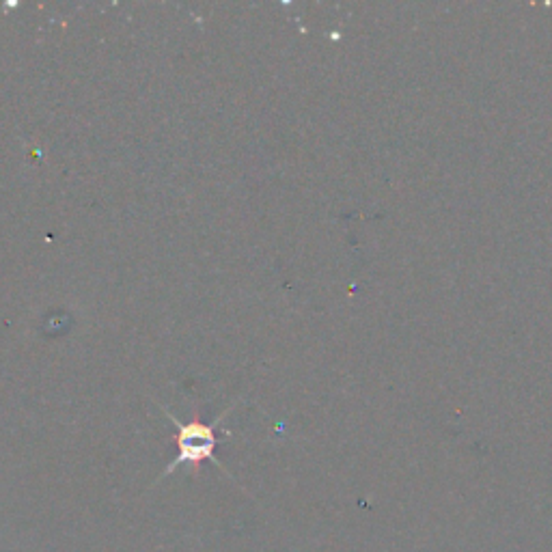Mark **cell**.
<instances>
[{
  "label": "cell",
  "instance_id": "cell-1",
  "mask_svg": "<svg viewBox=\"0 0 552 552\" xmlns=\"http://www.w3.org/2000/svg\"><path fill=\"white\" fill-rule=\"evenodd\" d=\"M177 427H179V432H177L179 453H177V458L173 460V464L167 468V475H171L175 468H179L182 464L197 466L205 460L216 462L214 451H216V445H218V438H216V427L214 425H203V423L182 425V423H177Z\"/></svg>",
  "mask_w": 552,
  "mask_h": 552
}]
</instances>
